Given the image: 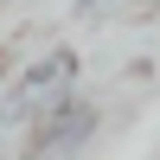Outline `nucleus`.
<instances>
[{"label": "nucleus", "mask_w": 160, "mask_h": 160, "mask_svg": "<svg viewBox=\"0 0 160 160\" xmlns=\"http://www.w3.org/2000/svg\"><path fill=\"white\" fill-rule=\"evenodd\" d=\"M71 83H77V51H71V45L45 51V58H38L32 71H26L19 83L7 90V102H0V141H7L13 128H19V122H32V115L58 109V102L71 96Z\"/></svg>", "instance_id": "1"}, {"label": "nucleus", "mask_w": 160, "mask_h": 160, "mask_svg": "<svg viewBox=\"0 0 160 160\" xmlns=\"http://www.w3.org/2000/svg\"><path fill=\"white\" fill-rule=\"evenodd\" d=\"M90 135H96V102L64 96L58 109L38 115V135H32V148H26V160H71V154L90 148Z\"/></svg>", "instance_id": "2"}, {"label": "nucleus", "mask_w": 160, "mask_h": 160, "mask_svg": "<svg viewBox=\"0 0 160 160\" xmlns=\"http://www.w3.org/2000/svg\"><path fill=\"white\" fill-rule=\"evenodd\" d=\"M109 7H122V0H77V13H83V19H96V13H109Z\"/></svg>", "instance_id": "3"}, {"label": "nucleus", "mask_w": 160, "mask_h": 160, "mask_svg": "<svg viewBox=\"0 0 160 160\" xmlns=\"http://www.w3.org/2000/svg\"><path fill=\"white\" fill-rule=\"evenodd\" d=\"M141 7H160V0H141Z\"/></svg>", "instance_id": "4"}]
</instances>
